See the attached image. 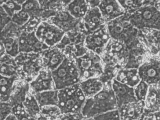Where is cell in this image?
<instances>
[{
  "label": "cell",
  "instance_id": "cell-1",
  "mask_svg": "<svg viewBox=\"0 0 160 120\" xmlns=\"http://www.w3.org/2000/svg\"><path fill=\"white\" fill-rule=\"evenodd\" d=\"M117 109V103L110 82L96 95L86 99L81 113L84 118H88Z\"/></svg>",
  "mask_w": 160,
  "mask_h": 120
},
{
  "label": "cell",
  "instance_id": "cell-2",
  "mask_svg": "<svg viewBox=\"0 0 160 120\" xmlns=\"http://www.w3.org/2000/svg\"><path fill=\"white\" fill-rule=\"evenodd\" d=\"M127 14L130 22L138 31H160V10L156 5L144 6Z\"/></svg>",
  "mask_w": 160,
  "mask_h": 120
},
{
  "label": "cell",
  "instance_id": "cell-3",
  "mask_svg": "<svg viewBox=\"0 0 160 120\" xmlns=\"http://www.w3.org/2000/svg\"><path fill=\"white\" fill-rule=\"evenodd\" d=\"M58 107L62 115L79 114L86 98L78 84L58 90Z\"/></svg>",
  "mask_w": 160,
  "mask_h": 120
},
{
  "label": "cell",
  "instance_id": "cell-4",
  "mask_svg": "<svg viewBox=\"0 0 160 120\" xmlns=\"http://www.w3.org/2000/svg\"><path fill=\"white\" fill-rule=\"evenodd\" d=\"M15 60L19 80L30 83L43 69L40 53H19Z\"/></svg>",
  "mask_w": 160,
  "mask_h": 120
},
{
  "label": "cell",
  "instance_id": "cell-5",
  "mask_svg": "<svg viewBox=\"0 0 160 120\" xmlns=\"http://www.w3.org/2000/svg\"><path fill=\"white\" fill-rule=\"evenodd\" d=\"M109 35L112 39L126 45L138 38L139 31L130 22L128 14L106 23Z\"/></svg>",
  "mask_w": 160,
  "mask_h": 120
},
{
  "label": "cell",
  "instance_id": "cell-6",
  "mask_svg": "<svg viewBox=\"0 0 160 120\" xmlns=\"http://www.w3.org/2000/svg\"><path fill=\"white\" fill-rule=\"evenodd\" d=\"M54 88L57 90L78 84L81 81L79 73L75 60L66 58L62 63L52 72Z\"/></svg>",
  "mask_w": 160,
  "mask_h": 120
},
{
  "label": "cell",
  "instance_id": "cell-7",
  "mask_svg": "<svg viewBox=\"0 0 160 120\" xmlns=\"http://www.w3.org/2000/svg\"><path fill=\"white\" fill-rule=\"evenodd\" d=\"M75 61L79 73L81 81L99 77L103 73L101 58L93 51L88 50L83 56L77 58Z\"/></svg>",
  "mask_w": 160,
  "mask_h": 120
},
{
  "label": "cell",
  "instance_id": "cell-8",
  "mask_svg": "<svg viewBox=\"0 0 160 120\" xmlns=\"http://www.w3.org/2000/svg\"><path fill=\"white\" fill-rule=\"evenodd\" d=\"M111 39L105 23L87 35L84 46L88 50L101 56Z\"/></svg>",
  "mask_w": 160,
  "mask_h": 120
},
{
  "label": "cell",
  "instance_id": "cell-9",
  "mask_svg": "<svg viewBox=\"0 0 160 120\" xmlns=\"http://www.w3.org/2000/svg\"><path fill=\"white\" fill-rule=\"evenodd\" d=\"M64 34L61 29L47 21H42L35 31L37 38L49 48L57 46Z\"/></svg>",
  "mask_w": 160,
  "mask_h": 120
},
{
  "label": "cell",
  "instance_id": "cell-10",
  "mask_svg": "<svg viewBox=\"0 0 160 120\" xmlns=\"http://www.w3.org/2000/svg\"><path fill=\"white\" fill-rule=\"evenodd\" d=\"M139 77L148 85H157L160 81V59L149 58L138 68Z\"/></svg>",
  "mask_w": 160,
  "mask_h": 120
},
{
  "label": "cell",
  "instance_id": "cell-11",
  "mask_svg": "<svg viewBox=\"0 0 160 120\" xmlns=\"http://www.w3.org/2000/svg\"><path fill=\"white\" fill-rule=\"evenodd\" d=\"M18 40L20 53H41L49 48L37 38L35 32L29 33L22 30Z\"/></svg>",
  "mask_w": 160,
  "mask_h": 120
},
{
  "label": "cell",
  "instance_id": "cell-12",
  "mask_svg": "<svg viewBox=\"0 0 160 120\" xmlns=\"http://www.w3.org/2000/svg\"><path fill=\"white\" fill-rule=\"evenodd\" d=\"M138 38L149 56L156 57L160 55V31L153 30L139 31Z\"/></svg>",
  "mask_w": 160,
  "mask_h": 120
},
{
  "label": "cell",
  "instance_id": "cell-13",
  "mask_svg": "<svg viewBox=\"0 0 160 120\" xmlns=\"http://www.w3.org/2000/svg\"><path fill=\"white\" fill-rule=\"evenodd\" d=\"M80 20L77 19L66 9L56 12L53 17L47 22L53 24L65 33L78 31Z\"/></svg>",
  "mask_w": 160,
  "mask_h": 120
},
{
  "label": "cell",
  "instance_id": "cell-14",
  "mask_svg": "<svg viewBox=\"0 0 160 120\" xmlns=\"http://www.w3.org/2000/svg\"><path fill=\"white\" fill-rule=\"evenodd\" d=\"M112 88L116 100L118 109L125 105L137 102L133 88L120 83L115 79L112 80Z\"/></svg>",
  "mask_w": 160,
  "mask_h": 120
},
{
  "label": "cell",
  "instance_id": "cell-15",
  "mask_svg": "<svg viewBox=\"0 0 160 120\" xmlns=\"http://www.w3.org/2000/svg\"><path fill=\"white\" fill-rule=\"evenodd\" d=\"M43 68L51 72L56 70L66 58L62 50L56 46L49 48L40 53Z\"/></svg>",
  "mask_w": 160,
  "mask_h": 120
},
{
  "label": "cell",
  "instance_id": "cell-16",
  "mask_svg": "<svg viewBox=\"0 0 160 120\" xmlns=\"http://www.w3.org/2000/svg\"><path fill=\"white\" fill-rule=\"evenodd\" d=\"M30 93L32 94L55 89L52 72L43 69L37 76L30 83Z\"/></svg>",
  "mask_w": 160,
  "mask_h": 120
},
{
  "label": "cell",
  "instance_id": "cell-17",
  "mask_svg": "<svg viewBox=\"0 0 160 120\" xmlns=\"http://www.w3.org/2000/svg\"><path fill=\"white\" fill-rule=\"evenodd\" d=\"M98 7L106 23L123 16L126 13L118 1H101Z\"/></svg>",
  "mask_w": 160,
  "mask_h": 120
},
{
  "label": "cell",
  "instance_id": "cell-18",
  "mask_svg": "<svg viewBox=\"0 0 160 120\" xmlns=\"http://www.w3.org/2000/svg\"><path fill=\"white\" fill-rule=\"evenodd\" d=\"M81 21L87 35L106 23L98 7L89 8Z\"/></svg>",
  "mask_w": 160,
  "mask_h": 120
},
{
  "label": "cell",
  "instance_id": "cell-19",
  "mask_svg": "<svg viewBox=\"0 0 160 120\" xmlns=\"http://www.w3.org/2000/svg\"><path fill=\"white\" fill-rule=\"evenodd\" d=\"M121 120H142L145 117L144 102H136L118 109Z\"/></svg>",
  "mask_w": 160,
  "mask_h": 120
},
{
  "label": "cell",
  "instance_id": "cell-20",
  "mask_svg": "<svg viewBox=\"0 0 160 120\" xmlns=\"http://www.w3.org/2000/svg\"><path fill=\"white\" fill-rule=\"evenodd\" d=\"M145 115L153 114L160 111V87L150 85L144 101Z\"/></svg>",
  "mask_w": 160,
  "mask_h": 120
},
{
  "label": "cell",
  "instance_id": "cell-21",
  "mask_svg": "<svg viewBox=\"0 0 160 120\" xmlns=\"http://www.w3.org/2000/svg\"><path fill=\"white\" fill-rule=\"evenodd\" d=\"M30 92V83L21 80L15 82L8 103L14 107L22 104Z\"/></svg>",
  "mask_w": 160,
  "mask_h": 120
},
{
  "label": "cell",
  "instance_id": "cell-22",
  "mask_svg": "<svg viewBox=\"0 0 160 120\" xmlns=\"http://www.w3.org/2000/svg\"><path fill=\"white\" fill-rule=\"evenodd\" d=\"M79 87L86 99L91 98L101 91L105 84L99 78H92L81 81Z\"/></svg>",
  "mask_w": 160,
  "mask_h": 120
},
{
  "label": "cell",
  "instance_id": "cell-23",
  "mask_svg": "<svg viewBox=\"0 0 160 120\" xmlns=\"http://www.w3.org/2000/svg\"><path fill=\"white\" fill-rule=\"evenodd\" d=\"M114 79L118 82L132 88L137 86L141 80L138 69L136 68L120 69Z\"/></svg>",
  "mask_w": 160,
  "mask_h": 120
},
{
  "label": "cell",
  "instance_id": "cell-24",
  "mask_svg": "<svg viewBox=\"0 0 160 120\" xmlns=\"http://www.w3.org/2000/svg\"><path fill=\"white\" fill-rule=\"evenodd\" d=\"M0 75L6 77L19 79L15 58L6 54L0 59Z\"/></svg>",
  "mask_w": 160,
  "mask_h": 120
},
{
  "label": "cell",
  "instance_id": "cell-25",
  "mask_svg": "<svg viewBox=\"0 0 160 120\" xmlns=\"http://www.w3.org/2000/svg\"><path fill=\"white\" fill-rule=\"evenodd\" d=\"M40 108L48 106H58V90H52L33 94Z\"/></svg>",
  "mask_w": 160,
  "mask_h": 120
},
{
  "label": "cell",
  "instance_id": "cell-26",
  "mask_svg": "<svg viewBox=\"0 0 160 120\" xmlns=\"http://www.w3.org/2000/svg\"><path fill=\"white\" fill-rule=\"evenodd\" d=\"M17 77H6L0 75V102H8Z\"/></svg>",
  "mask_w": 160,
  "mask_h": 120
},
{
  "label": "cell",
  "instance_id": "cell-27",
  "mask_svg": "<svg viewBox=\"0 0 160 120\" xmlns=\"http://www.w3.org/2000/svg\"><path fill=\"white\" fill-rule=\"evenodd\" d=\"M86 1H71L66 9L75 18L81 20L83 18L89 9Z\"/></svg>",
  "mask_w": 160,
  "mask_h": 120
},
{
  "label": "cell",
  "instance_id": "cell-28",
  "mask_svg": "<svg viewBox=\"0 0 160 120\" xmlns=\"http://www.w3.org/2000/svg\"><path fill=\"white\" fill-rule=\"evenodd\" d=\"M22 105L25 112L32 118L37 119L41 115V108L34 96L30 92Z\"/></svg>",
  "mask_w": 160,
  "mask_h": 120
},
{
  "label": "cell",
  "instance_id": "cell-29",
  "mask_svg": "<svg viewBox=\"0 0 160 120\" xmlns=\"http://www.w3.org/2000/svg\"><path fill=\"white\" fill-rule=\"evenodd\" d=\"M88 50L84 43L69 44L62 50L66 58L73 60L83 56Z\"/></svg>",
  "mask_w": 160,
  "mask_h": 120
},
{
  "label": "cell",
  "instance_id": "cell-30",
  "mask_svg": "<svg viewBox=\"0 0 160 120\" xmlns=\"http://www.w3.org/2000/svg\"><path fill=\"white\" fill-rule=\"evenodd\" d=\"M120 4L126 13L131 14L138 8L149 5H156L157 1H123L119 0Z\"/></svg>",
  "mask_w": 160,
  "mask_h": 120
},
{
  "label": "cell",
  "instance_id": "cell-31",
  "mask_svg": "<svg viewBox=\"0 0 160 120\" xmlns=\"http://www.w3.org/2000/svg\"><path fill=\"white\" fill-rule=\"evenodd\" d=\"M71 1H38L42 10H51L58 12L66 9Z\"/></svg>",
  "mask_w": 160,
  "mask_h": 120
},
{
  "label": "cell",
  "instance_id": "cell-32",
  "mask_svg": "<svg viewBox=\"0 0 160 120\" xmlns=\"http://www.w3.org/2000/svg\"><path fill=\"white\" fill-rule=\"evenodd\" d=\"M22 10L26 12L29 15L30 18L37 17L40 18L41 9L38 1H25L24 3L22 5Z\"/></svg>",
  "mask_w": 160,
  "mask_h": 120
},
{
  "label": "cell",
  "instance_id": "cell-33",
  "mask_svg": "<svg viewBox=\"0 0 160 120\" xmlns=\"http://www.w3.org/2000/svg\"><path fill=\"white\" fill-rule=\"evenodd\" d=\"M21 32V28L11 21L0 32V41L7 38H18Z\"/></svg>",
  "mask_w": 160,
  "mask_h": 120
},
{
  "label": "cell",
  "instance_id": "cell-34",
  "mask_svg": "<svg viewBox=\"0 0 160 120\" xmlns=\"http://www.w3.org/2000/svg\"><path fill=\"white\" fill-rule=\"evenodd\" d=\"M0 41L3 45L7 54L14 58L18 55L20 52L18 38H7Z\"/></svg>",
  "mask_w": 160,
  "mask_h": 120
},
{
  "label": "cell",
  "instance_id": "cell-35",
  "mask_svg": "<svg viewBox=\"0 0 160 120\" xmlns=\"http://www.w3.org/2000/svg\"><path fill=\"white\" fill-rule=\"evenodd\" d=\"M40 114L52 120H57L62 115L58 106H48L41 108Z\"/></svg>",
  "mask_w": 160,
  "mask_h": 120
},
{
  "label": "cell",
  "instance_id": "cell-36",
  "mask_svg": "<svg viewBox=\"0 0 160 120\" xmlns=\"http://www.w3.org/2000/svg\"><path fill=\"white\" fill-rule=\"evenodd\" d=\"M149 85L144 81L141 80L134 89V94L138 102H144L148 93Z\"/></svg>",
  "mask_w": 160,
  "mask_h": 120
},
{
  "label": "cell",
  "instance_id": "cell-37",
  "mask_svg": "<svg viewBox=\"0 0 160 120\" xmlns=\"http://www.w3.org/2000/svg\"><path fill=\"white\" fill-rule=\"evenodd\" d=\"M2 7L8 15L11 18L14 16V14L22 9V5L18 3L16 0L6 1V2L2 5Z\"/></svg>",
  "mask_w": 160,
  "mask_h": 120
},
{
  "label": "cell",
  "instance_id": "cell-38",
  "mask_svg": "<svg viewBox=\"0 0 160 120\" xmlns=\"http://www.w3.org/2000/svg\"><path fill=\"white\" fill-rule=\"evenodd\" d=\"M30 19L29 15L22 10H20L14 14L11 17V22L18 25L19 27H22L24 26Z\"/></svg>",
  "mask_w": 160,
  "mask_h": 120
},
{
  "label": "cell",
  "instance_id": "cell-39",
  "mask_svg": "<svg viewBox=\"0 0 160 120\" xmlns=\"http://www.w3.org/2000/svg\"><path fill=\"white\" fill-rule=\"evenodd\" d=\"M42 22L41 19L39 18H30L26 24L22 27V30L29 33L35 32Z\"/></svg>",
  "mask_w": 160,
  "mask_h": 120
},
{
  "label": "cell",
  "instance_id": "cell-40",
  "mask_svg": "<svg viewBox=\"0 0 160 120\" xmlns=\"http://www.w3.org/2000/svg\"><path fill=\"white\" fill-rule=\"evenodd\" d=\"M12 113L17 117L18 120H36L30 117L24 110L23 105L21 104L13 107Z\"/></svg>",
  "mask_w": 160,
  "mask_h": 120
},
{
  "label": "cell",
  "instance_id": "cell-41",
  "mask_svg": "<svg viewBox=\"0 0 160 120\" xmlns=\"http://www.w3.org/2000/svg\"><path fill=\"white\" fill-rule=\"evenodd\" d=\"M93 118L95 120H121L118 109L97 115Z\"/></svg>",
  "mask_w": 160,
  "mask_h": 120
},
{
  "label": "cell",
  "instance_id": "cell-42",
  "mask_svg": "<svg viewBox=\"0 0 160 120\" xmlns=\"http://www.w3.org/2000/svg\"><path fill=\"white\" fill-rule=\"evenodd\" d=\"M13 107L8 102H0V120H4L12 113Z\"/></svg>",
  "mask_w": 160,
  "mask_h": 120
},
{
  "label": "cell",
  "instance_id": "cell-43",
  "mask_svg": "<svg viewBox=\"0 0 160 120\" xmlns=\"http://www.w3.org/2000/svg\"><path fill=\"white\" fill-rule=\"evenodd\" d=\"M11 21V18L5 11L2 6H0V32Z\"/></svg>",
  "mask_w": 160,
  "mask_h": 120
},
{
  "label": "cell",
  "instance_id": "cell-44",
  "mask_svg": "<svg viewBox=\"0 0 160 120\" xmlns=\"http://www.w3.org/2000/svg\"><path fill=\"white\" fill-rule=\"evenodd\" d=\"M84 118L82 113L62 115L57 120H82Z\"/></svg>",
  "mask_w": 160,
  "mask_h": 120
},
{
  "label": "cell",
  "instance_id": "cell-45",
  "mask_svg": "<svg viewBox=\"0 0 160 120\" xmlns=\"http://www.w3.org/2000/svg\"><path fill=\"white\" fill-rule=\"evenodd\" d=\"M89 8L98 7L101 1H86Z\"/></svg>",
  "mask_w": 160,
  "mask_h": 120
},
{
  "label": "cell",
  "instance_id": "cell-46",
  "mask_svg": "<svg viewBox=\"0 0 160 120\" xmlns=\"http://www.w3.org/2000/svg\"><path fill=\"white\" fill-rule=\"evenodd\" d=\"M5 54H6L4 47L2 42L0 41V59L2 58Z\"/></svg>",
  "mask_w": 160,
  "mask_h": 120
},
{
  "label": "cell",
  "instance_id": "cell-47",
  "mask_svg": "<svg viewBox=\"0 0 160 120\" xmlns=\"http://www.w3.org/2000/svg\"><path fill=\"white\" fill-rule=\"evenodd\" d=\"M152 114H153L154 120H160V111Z\"/></svg>",
  "mask_w": 160,
  "mask_h": 120
},
{
  "label": "cell",
  "instance_id": "cell-48",
  "mask_svg": "<svg viewBox=\"0 0 160 120\" xmlns=\"http://www.w3.org/2000/svg\"><path fill=\"white\" fill-rule=\"evenodd\" d=\"M142 120H154L153 114H150L145 115Z\"/></svg>",
  "mask_w": 160,
  "mask_h": 120
},
{
  "label": "cell",
  "instance_id": "cell-49",
  "mask_svg": "<svg viewBox=\"0 0 160 120\" xmlns=\"http://www.w3.org/2000/svg\"><path fill=\"white\" fill-rule=\"evenodd\" d=\"M4 120H18L17 117L12 113L8 116Z\"/></svg>",
  "mask_w": 160,
  "mask_h": 120
},
{
  "label": "cell",
  "instance_id": "cell-50",
  "mask_svg": "<svg viewBox=\"0 0 160 120\" xmlns=\"http://www.w3.org/2000/svg\"><path fill=\"white\" fill-rule=\"evenodd\" d=\"M36 120H52L49 119L48 118H46V117H44V116L40 115Z\"/></svg>",
  "mask_w": 160,
  "mask_h": 120
},
{
  "label": "cell",
  "instance_id": "cell-51",
  "mask_svg": "<svg viewBox=\"0 0 160 120\" xmlns=\"http://www.w3.org/2000/svg\"><path fill=\"white\" fill-rule=\"evenodd\" d=\"M156 5L157 6V7L160 10V1H157Z\"/></svg>",
  "mask_w": 160,
  "mask_h": 120
},
{
  "label": "cell",
  "instance_id": "cell-52",
  "mask_svg": "<svg viewBox=\"0 0 160 120\" xmlns=\"http://www.w3.org/2000/svg\"><path fill=\"white\" fill-rule=\"evenodd\" d=\"M7 0H2V1H0V6H2L6 2Z\"/></svg>",
  "mask_w": 160,
  "mask_h": 120
},
{
  "label": "cell",
  "instance_id": "cell-53",
  "mask_svg": "<svg viewBox=\"0 0 160 120\" xmlns=\"http://www.w3.org/2000/svg\"><path fill=\"white\" fill-rule=\"evenodd\" d=\"M82 120H95L93 118H84Z\"/></svg>",
  "mask_w": 160,
  "mask_h": 120
},
{
  "label": "cell",
  "instance_id": "cell-54",
  "mask_svg": "<svg viewBox=\"0 0 160 120\" xmlns=\"http://www.w3.org/2000/svg\"><path fill=\"white\" fill-rule=\"evenodd\" d=\"M158 86L160 87V81L159 82L158 84Z\"/></svg>",
  "mask_w": 160,
  "mask_h": 120
},
{
  "label": "cell",
  "instance_id": "cell-55",
  "mask_svg": "<svg viewBox=\"0 0 160 120\" xmlns=\"http://www.w3.org/2000/svg\"></svg>",
  "mask_w": 160,
  "mask_h": 120
}]
</instances>
